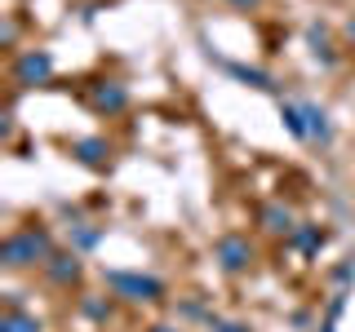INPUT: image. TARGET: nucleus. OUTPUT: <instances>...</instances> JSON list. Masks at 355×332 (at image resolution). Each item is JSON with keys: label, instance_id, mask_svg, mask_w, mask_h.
Returning a JSON list of instances; mask_svg holds the SVG:
<instances>
[{"label": "nucleus", "instance_id": "2", "mask_svg": "<svg viewBox=\"0 0 355 332\" xmlns=\"http://www.w3.org/2000/svg\"><path fill=\"white\" fill-rule=\"evenodd\" d=\"M103 284L111 288V297H120V302H129V306H155L169 293L164 279L142 275V270H103Z\"/></svg>", "mask_w": 355, "mask_h": 332}, {"label": "nucleus", "instance_id": "9", "mask_svg": "<svg viewBox=\"0 0 355 332\" xmlns=\"http://www.w3.org/2000/svg\"><path fill=\"white\" fill-rule=\"evenodd\" d=\"M293 252H302V257H320V248L329 243V230L324 226H315V221H297L293 226V235L284 239Z\"/></svg>", "mask_w": 355, "mask_h": 332}, {"label": "nucleus", "instance_id": "16", "mask_svg": "<svg viewBox=\"0 0 355 332\" xmlns=\"http://www.w3.org/2000/svg\"><path fill=\"white\" fill-rule=\"evenodd\" d=\"M76 310H80L89 324H107V319H111V302H107V297H98V293H80Z\"/></svg>", "mask_w": 355, "mask_h": 332}, {"label": "nucleus", "instance_id": "8", "mask_svg": "<svg viewBox=\"0 0 355 332\" xmlns=\"http://www.w3.org/2000/svg\"><path fill=\"white\" fill-rule=\"evenodd\" d=\"M222 71L231 75V80H240L244 89H258V93H280V80H275L271 71H262V66H249V62H222Z\"/></svg>", "mask_w": 355, "mask_h": 332}, {"label": "nucleus", "instance_id": "15", "mask_svg": "<svg viewBox=\"0 0 355 332\" xmlns=\"http://www.w3.org/2000/svg\"><path fill=\"white\" fill-rule=\"evenodd\" d=\"M0 332H44V328H40V319L31 315V310L9 306L5 315H0Z\"/></svg>", "mask_w": 355, "mask_h": 332}, {"label": "nucleus", "instance_id": "3", "mask_svg": "<svg viewBox=\"0 0 355 332\" xmlns=\"http://www.w3.org/2000/svg\"><path fill=\"white\" fill-rule=\"evenodd\" d=\"M53 80V53L49 49H22L14 62H9V84L14 89H36Z\"/></svg>", "mask_w": 355, "mask_h": 332}, {"label": "nucleus", "instance_id": "1", "mask_svg": "<svg viewBox=\"0 0 355 332\" xmlns=\"http://www.w3.org/2000/svg\"><path fill=\"white\" fill-rule=\"evenodd\" d=\"M53 252H58V243L44 226H18L0 243V266L5 270H27V266H44Z\"/></svg>", "mask_w": 355, "mask_h": 332}, {"label": "nucleus", "instance_id": "21", "mask_svg": "<svg viewBox=\"0 0 355 332\" xmlns=\"http://www.w3.org/2000/svg\"><path fill=\"white\" fill-rule=\"evenodd\" d=\"M147 332H182V328H173V324H151Z\"/></svg>", "mask_w": 355, "mask_h": 332}, {"label": "nucleus", "instance_id": "14", "mask_svg": "<svg viewBox=\"0 0 355 332\" xmlns=\"http://www.w3.org/2000/svg\"><path fill=\"white\" fill-rule=\"evenodd\" d=\"M280 120H284V133L293 142H311L306 133V116H302V102H288V98H280Z\"/></svg>", "mask_w": 355, "mask_h": 332}, {"label": "nucleus", "instance_id": "10", "mask_svg": "<svg viewBox=\"0 0 355 332\" xmlns=\"http://www.w3.org/2000/svg\"><path fill=\"white\" fill-rule=\"evenodd\" d=\"M306 49L311 58H315L324 71H333L338 66V49H333V31L324 27V22H306Z\"/></svg>", "mask_w": 355, "mask_h": 332}, {"label": "nucleus", "instance_id": "11", "mask_svg": "<svg viewBox=\"0 0 355 332\" xmlns=\"http://www.w3.org/2000/svg\"><path fill=\"white\" fill-rule=\"evenodd\" d=\"M258 226L266 230V235H293V226H297V217L293 213H288V208L284 204H262L258 208Z\"/></svg>", "mask_w": 355, "mask_h": 332}, {"label": "nucleus", "instance_id": "18", "mask_svg": "<svg viewBox=\"0 0 355 332\" xmlns=\"http://www.w3.org/2000/svg\"><path fill=\"white\" fill-rule=\"evenodd\" d=\"M351 284H355V252H347L333 266V288H351Z\"/></svg>", "mask_w": 355, "mask_h": 332}, {"label": "nucleus", "instance_id": "17", "mask_svg": "<svg viewBox=\"0 0 355 332\" xmlns=\"http://www.w3.org/2000/svg\"><path fill=\"white\" fill-rule=\"evenodd\" d=\"M205 328H209V332H253L249 324H244V319H227V315H214V310H209Z\"/></svg>", "mask_w": 355, "mask_h": 332}, {"label": "nucleus", "instance_id": "6", "mask_svg": "<svg viewBox=\"0 0 355 332\" xmlns=\"http://www.w3.org/2000/svg\"><path fill=\"white\" fill-rule=\"evenodd\" d=\"M40 270H44V279H49L53 288H71V284H80L85 261H80V252H76V248H67V252H53Z\"/></svg>", "mask_w": 355, "mask_h": 332}, {"label": "nucleus", "instance_id": "13", "mask_svg": "<svg viewBox=\"0 0 355 332\" xmlns=\"http://www.w3.org/2000/svg\"><path fill=\"white\" fill-rule=\"evenodd\" d=\"M67 239H71L76 252H94L98 243L107 239V226H98V221H71V226H67Z\"/></svg>", "mask_w": 355, "mask_h": 332}, {"label": "nucleus", "instance_id": "12", "mask_svg": "<svg viewBox=\"0 0 355 332\" xmlns=\"http://www.w3.org/2000/svg\"><path fill=\"white\" fill-rule=\"evenodd\" d=\"M302 116H306L311 142H320V147H333V120H329V111L320 107V102H302Z\"/></svg>", "mask_w": 355, "mask_h": 332}, {"label": "nucleus", "instance_id": "22", "mask_svg": "<svg viewBox=\"0 0 355 332\" xmlns=\"http://www.w3.org/2000/svg\"><path fill=\"white\" fill-rule=\"evenodd\" d=\"M342 31H347V40H351V44H355V14H351V18H347V27H342Z\"/></svg>", "mask_w": 355, "mask_h": 332}, {"label": "nucleus", "instance_id": "19", "mask_svg": "<svg viewBox=\"0 0 355 332\" xmlns=\"http://www.w3.org/2000/svg\"><path fill=\"white\" fill-rule=\"evenodd\" d=\"M14 44H18V22L5 18V27H0V49H14Z\"/></svg>", "mask_w": 355, "mask_h": 332}, {"label": "nucleus", "instance_id": "4", "mask_svg": "<svg viewBox=\"0 0 355 332\" xmlns=\"http://www.w3.org/2000/svg\"><path fill=\"white\" fill-rule=\"evenodd\" d=\"M85 102L94 116H120V111H129V84L125 80H116V75H107V80H94L89 84V93H85Z\"/></svg>", "mask_w": 355, "mask_h": 332}, {"label": "nucleus", "instance_id": "5", "mask_svg": "<svg viewBox=\"0 0 355 332\" xmlns=\"http://www.w3.org/2000/svg\"><path fill=\"white\" fill-rule=\"evenodd\" d=\"M214 261L227 275H244L253 266V243H249V235H222L214 243Z\"/></svg>", "mask_w": 355, "mask_h": 332}, {"label": "nucleus", "instance_id": "7", "mask_svg": "<svg viewBox=\"0 0 355 332\" xmlns=\"http://www.w3.org/2000/svg\"><path fill=\"white\" fill-rule=\"evenodd\" d=\"M71 155H76V164H85V169H94V173H107L111 169V142L107 138H76L71 142Z\"/></svg>", "mask_w": 355, "mask_h": 332}, {"label": "nucleus", "instance_id": "23", "mask_svg": "<svg viewBox=\"0 0 355 332\" xmlns=\"http://www.w3.org/2000/svg\"><path fill=\"white\" fill-rule=\"evenodd\" d=\"M315 332H338V324H333V319H320V328Z\"/></svg>", "mask_w": 355, "mask_h": 332}, {"label": "nucleus", "instance_id": "20", "mask_svg": "<svg viewBox=\"0 0 355 332\" xmlns=\"http://www.w3.org/2000/svg\"><path fill=\"white\" fill-rule=\"evenodd\" d=\"M227 5H231V9H240V14H253V9H262L266 0H227Z\"/></svg>", "mask_w": 355, "mask_h": 332}]
</instances>
